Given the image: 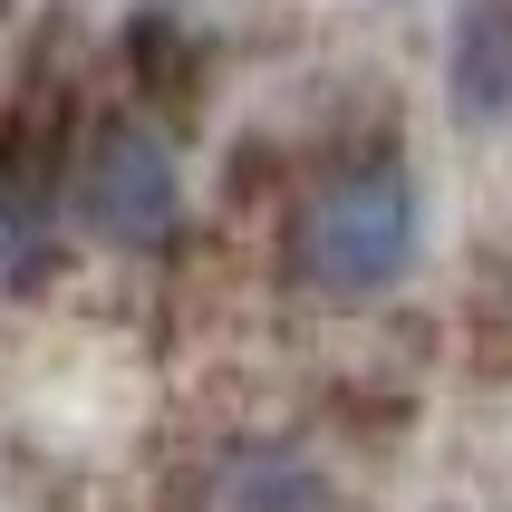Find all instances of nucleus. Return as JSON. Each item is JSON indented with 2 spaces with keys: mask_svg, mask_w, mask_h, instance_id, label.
Returning <instances> with one entry per match:
<instances>
[{
  "mask_svg": "<svg viewBox=\"0 0 512 512\" xmlns=\"http://www.w3.org/2000/svg\"><path fill=\"white\" fill-rule=\"evenodd\" d=\"M416 261V174L397 155H368V165L319 174L300 213H290V281L329 300V310H358V300H387Z\"/></svg>",
  "mask_w": 512,
  "mask_h": 512,
  "instance_id": "1",
  "label": "nucleus"
},
{
  "mask_svg": "<svg viewBox=\"0 0 512 512\" xmlns=\"http://www.w3.org/2000/svg\"><path fill=\"white\" fill-rule=\"evenodd\" d=\"M78 223L107 242V252H165L174 223H184V165H174V145L136 116H116L107 136L78 155Z\"/></svg>",
  "mask_w": 512,
  "mask_h": 512,
  "instance_id": "2",
  "label": "nucleus"
},
{
  "mask_svg": "<svg viewBox=\"0 0 512 512\" xmlns=\"http://www.w3.org/2000/svg\"><path fill=\"white\" fill-rule=\"evenodd\" d=\"M445 97H455L464 126H512V0H464L455 10Z\"/></svg>",
  "mask_w": 512,
  "mask_h": 512,
  "instance_id": "3",
  "label": "nucleus"
},
{
  "mask_svg": "<svg viewBox=\"0 0 512 512\" xmlns=\"http://www.w3.org/2000/svg\"><path fill=\"white\" fill-rule=\"evenodd\" d=\"M49 174L20 145H0V290H29V271L49 261Z\"/></svg>",
  "mask_w": 512,
  "mask_h": 512,
  "instance_id": "4",
  "label": "nucleus"
},
{
  "mask_svg": "<svg viewBox=\"0 0 512 512\" xmlns=\"http://www.w3.org/2000/svg\"><path fill=\"white\" fill-rule=\"evenodd\" d=\"M232 512H339V493L319 484L300 455H252L232 474Z\"/></svg>",
  "mask_w": 512,
  "mask_h": 512,
  "instance_id": "5",
  "label": "nucleus"
}]
</instances>
